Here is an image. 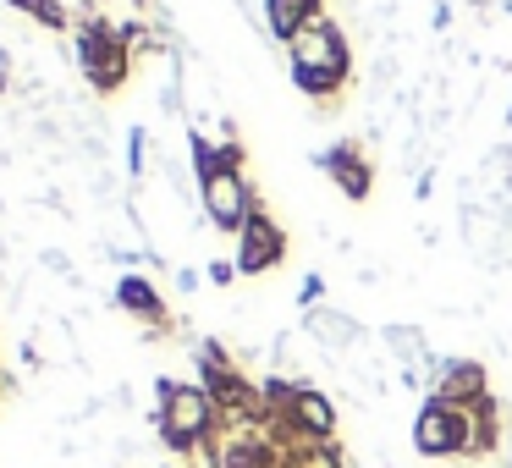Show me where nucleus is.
<instances>
[{
	"label": "nucleus",
	"mask_w": 512,
	"mask_h": 468,
	"mask_svg": "<svg viewBox=\"0 0 512 468\" xmlns=\"http://www.w3.org/2000/svg\"><path fill=\"white\" fill-rule=\"evenodd\" d=\"M215 430H221V413L199 380H155V435L166 441V452L193 457Z\"/></svg>",
	"instance_id": "1"
},
{
	"label": "nucleus",
	"mask_w": 512,
	"mask_h": 468,
	"mask_svg": "<svg viewBox=\"0 0 512 468\" xmlns=\"http://www.w3.org/2000/svg\"><path fill=\"white\" fill-rule=\"evenodd\" d=\"M72 45H78V72L94 94H122L127 89V72H133V56H127L116 23H105L100 12H83L78 28H72Z\"/></svg>",
	"instance_id": "2"
},
{
	"label": "nucleus",
	"mask_w": 512,
	"mask_h": 468,
	"mask_svg": "<svg viewBox=\"0 0 512 468\" xmlns=\"http://www.w3.org/2000/svg\"><path fill=\"white\" fill-rule=\"evenodd\" d=\"M292 45V78L303 94H331L347 78V56H342V34L331 23H309L287 39Z\"/></svg>",
	"instance_id": "3"
},
{
	"label": "nucleus",
	"mask_w": 512,
	"mask_h": 468,
	"mask_svg": "<svg viewBox=\"0 0 512 468\" xmlns=\"http://www.w3.org/2000/svg\"><path fill=\"white\" fill-rule=\"evenodd\" d=\"M199 204H204L215 232H243L248 215L259 210L243 171H210V177H199Z\"/></svg>",
	"instance_id": "4"
},
{
	"label": "nucleus",
	"mask_w": 512,
	"mask_h": 468,
	"mask_svg": "<svg viewBox=\"0 0 512 468\" xmlns=\"http://www.w3.org/2000/svg\"><path fill=\"white\" fill-rule=\"evenodd\" d=\"M413 446H419L424 457H452V452L468 457V413L424 402V413L413 419Z\"/></svg>",
	"instance_id": "5"
},
{
	"label": "nucleus",
	"mask_w": 512,
	"mask_h": 468,
	"mask_svg": "<svg viewBox=\"0 0 512 468\" xmlns=\"http://www.w3.org/2000/svg\"><path fill=\"white\" fill-rule=\"evenodd\" d=\"M281 248H287L281 226L270 221L265 210H254V215H248V226L237 232V276H259V270H270L281 259Z\"/></svg>",
	"instance_id": "6"
},
{
	"label": "nucleus",
	"mask_w": 512,
	"mask_h": 468,
	"mask_svg": "<svg viewBox=\"0 0 512 468\" xmlns=\"http://www.w3.org/2000/svg\"><path fill=\"white\" fill-rule=\"evenodd\" d=\"M116 303H122V309L133 314V320H144V336H149V342L171 331V320H166V298H160V292L149 287L144 276H133V270H127V276L116 281Z\"/></svg>",
	"instance_id": "7"
},
{
	"label": "nucleus",
	"mask_w": 512,
	"mask_h": 468,
	"mask_svg": "<svg viewBox=\"0 0 512 468\" xmlns=\"http://www.w3.org/2000/svg\"><path fill=\"white\" fill-rule=\"evenodd\" d=\"M287 430L303 435V441H331V430H336L331 397L314 391V386H298V397H292V408H287Z\"/></svg>",
	"instance_id": "8"
},
{
	"label": "nucleus",
	"mask_w": 512,
	"mask_h": 468,
	"mask_svg": "<svg viewBox=\"0 0 512 468\" xmlns=\"http://www.w3.org/2000/svg\"><path fill=\"white\" fill-rule=\"evenodd\" d=\"M303 336H314L320 353L336 358V353H347L364 331H358V320H347V314H336V309H303Z\"/></svg>",
	"instance_id": "9"
},
{
	"label": "nucleus",
	"mask_w": 512,
	"mask_h": 468,
	"mask_svg": "<svg viewBox=\"0 0 512 468\" xmlns=\"http://www.w3.org/2000/svg\"><path fill=\"white\" fill-rule=\"evenodd\" d=\"M320 166L331 171L336 182H342V193H347V199H364V193H369V171L353 160V144H336V149H325V155H320Z\"/></svg>",
	"instance_id": "10"
},
{
	"label": "nucleus",
	"mask_w": 512,
	"mask_h": 468,
	"mask_svg": "<svg viewBox=\"0 0 512 468\" xmlns=\"http://www.w3.org/2000/svg\"><path fill=\"white\" fill-rule=\"evenodd\" d=\"M6 12H12V17H28V23L45 28V34H67V28H78L61 0H6Z\"/></svg>",
	"instance_id": "11"
},
{
	"label": "nucleus",
	"mask_w": 512,
	"mask_h": 468,
	"mask_svg": "<svg viewBox=\"0 0 512 468\" xmlns=\"http://www.w3.org/2000/svg\"><path fill=\"white\" fill-rule=\"evenodd\" d=\"M265 17H270V34H276V39H292L298 28L320 23L314 0H265Z\"/></svg>",
	"instance_id": "12"
},
{
	"label": "nucleus",
	"mask_w": 512,
	"mask_h": 468,
	"mask_svg": "<svg viewBox=\"0 0 512 468\" xmlns=\"http://www.w3.org/2000/svg\"><path fill=\"white\" fill-rule=\"evenodd\" d=\"M380 342L391 347V358H397L402 369H419L424 364V331H419V325H386Z\"/></svg>",
	"instance_id": "13"
},
{
	"label": "nucleus",
	"mask_w": 512,
	"mask_h": 468,
	"mask_svg": "<svg viewBox=\"0 0 512 468\" xmlns=\"http://www.w3.org/2000/svg\"><path fill=\"white\" fill-rule=\"evenodd\" d=\"M17 89V56L12 45H0V94H12Z\"/></svg>",
	"instance_id": "14"
},
{
	"label": "nucleus",
	"mask_w": 512,
	"mask_h": 468,
	"mask_svg": "<svg viewBox=\"0 0 512 468\" xmlns=\"http://www.w3.org/2000/svg\"><path fill=\"white\" fill-rule=\"evenodd\" d=\"M232 276H237V259H210V281H215V287H226Z\"/></svg>",
	"instance_id": "15"
},
{
	"label": "nucleus",
	"mask_w": 512,
	"mask_h": 468,
	"mask_svg": "<svg viewBox=\"0 0 512 468\" xmlns=\"http://www.w3.org/2000/svg\"><path fill=\"white\" fill-rule=\"evenodd\" d=\"M17 391H23V380H17L12 369H0V397H17Z\"/></svg>",
	"instance_id": "16"
}]
</instances>
